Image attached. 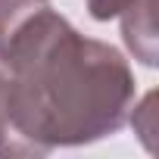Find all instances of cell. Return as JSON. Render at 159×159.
I'll return each instance as SVG.
<instances>
[{
    "label": "cell",
    "mask_w": 159,
    "mask_h": 159,
    "mask_svg": "<svg viewBox=\"0 0 159 159\" xmlns=\"http://www.w3.org/2000/svg\"><path fill=\"white\" fill-rule=\"evenodd\" d=\"M0 69L10 125L28 156L122 131L137 94L128 59L112 44L84 38L50 0L0 38Z\"/></svg>",
    "instance_id": "cell-1"
},
{
    "label": "cell",
    "mask_w": 159,
    "mask_h": 159,
    "mask_svg": "<svg viewBox=\"0 0 159 159\" xmlns=\"http://www.w3.org/2000/svg\"><path fill=\"white\" fill-rule=\"evenodd\" d=\"M122 19V38L125 47L134 53L137 62L156 66V25H153V0H134L119 16Z\"/></svg>",
    "instance_id": "cell-2"
},
{
    "label": "cell",
    "mask_w": 159,
    "mask_h": 159,
    "mask_svg": "<svg viewBox=\"0 0 159 159\" xmlns=\"http://www.w3.org/2000/svg\"><path fill=\"white\" fill-rule=\"evenodd\" d=\"M0 156H28L22 140L16 137L13 125H10V112H7V75L0 69Z\"/></svg>",
    "instance_id": "cell-3"
},
{
    "label": "cell",
    "mask_w": 159,
    "mask_h": 159,
    "mask_svg": "<svg viewBox=\"0 0 159 159\" xmlns=\"http://www.w3.org/2000/svg\"><path fill=\"white\" fill-rule=\"evenodd\" d=\"M41 3H47V0H0V38H3L25 13H31Z\"/></svg>",
    "instance_id": "cell-4"
},
{
    "label": "cell",
    "mask_w": 159,
    "mask_h": 159,
    "mask_svg": "<svg viewBox=\"0 0 159 159\" xmlns=\"http://www.w3.org/2000/svg\"><path fill=\"white\" fill-rule=\"evenodd\" d=\"M88 3V13H91V19H97V22H109V19H116V16H122L134 0H84Z\"/></svg>",
    "instance_id": "cell-5"
},
{
    "label": "cell",
    "mask_w": 159,
    "mask_h": 159,
    "mask_svg": "<svg viewBox=\"0 0 159 159\" xmlns=\"http://www.w3.org/2000/svg\"><path fill=\"white\" fill-rule=\"evenodd\" d=\"M153 100H156V94H147V97H143V103L137 106V112L143 116V125H134L137 134L143 137V143H147L150 150H153V143H150V134H153Z\"/></svg>",
    "instance_id": "cell-6"
}]
</instances>
